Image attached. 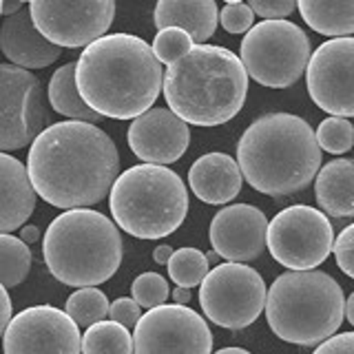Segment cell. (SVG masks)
Returning a JSON list of instances; mask_svg holds the SVG:
<instances>
[{"instance_id": "2e32d148", "label": "cell", "mask_w": 354, "mask_h": 354, "mask_svg": "<svg viewBox=\"0 0 354 354\" xmlns=\"http://www.w3.org/2000/svg\"><path fill=\"white\" fill-rule=\"evenodd\" d=\"M129 149L147 164H173L191 144V129L171 109H149L133 118L127 133Z\"/></svg>"}, {"instance_id": "ac0fdd59", "label": "cell", "mask_w": 354, "mask_h": 354, "mask_svg": "<svg viewBox=\"0 0 354 354\" xmlns=\"http://www.w3.org/2000/svg\"><path fill=\"white\" fill-rule=\"evenodd\" d=\"M0 51L11 64L22 69H44L62 55V47L42 36L33 25L31 11L25 7L0 22Z\"/></svg>"}, {"instance_id": "d590c367", "label": "cell", "mask_w": 354, "mask_h": 354, "mask_svg": "<svg viewBox=\"0 0 354 354\" xmlns=\"http://www.w3.org/2000/svg\"><path fill=\"white\" fill-rule=\"evenodd\" d=\"M313 354H354V332L332 335L330 339L321 341Z\"/></svg>"}, {"instance_id": "ba28073f", "label": "cell", "mask_w": 354, "mask_h": 354, "mask_svg": "<svg viewBox=\"0 0 354 354\" xmlns=\"http://www.w3.org/2000/svg\"><path fill=\"white\" fill-rule=\"evenodd\" d=\"M239 58L254 82L268 88H288L306 73L310 40L290 20H263L246 31Z\"/></svg>"}, {"instance_id": "8fae6325", "label": "cell", "mask_w": 354, "mask_h": 354, "mask_svg": "<svg viewBox=\"0 0 354 354\" xmlns=\"http://www.w3.org/2000/svg\"><path fill=\"white\" fill-rule=\"evenodd\" d=\"M47 122L49 109L38 77L18 64L0 62V151L31 147Z\"/></svg>"}, {"instance_id": "7bdbcfd3", "label": "cell", "mask_w": 354, "mask_h": 354, "mask_svg": "<svg viewBox=\"0 0 354 354\" xmlns=\"http://www.w3.org/2000/svg\"><path fill=\"white\" fill-rule=\"evenodd\" d=\"M215 354H250L248 350H243V348H221L217 350Z\"/></svg>"}, {"instance_id": "9a60e30c", "label": "cell", "mask_w": 354, "mask_h": 354, "mask_svg": "<svg viewBox=\"0 0 354 354\" xmlns=\"http://www.w3.org/2000/svg\"><path fill=\"white\" fill-rule=\"evenodd\" d=\"M3 354H82L80 326L55 306H31L11 317Z\"/></svg>"}, {"instance_id": "7a4b0ae2", "label": "cell", "mask_w": 354, "mask_h": 354, "mask_svg": "<svg viewBox=\"0 0 354 354\" xmlns=\"http://www.w3.org/2000/svg\"><path fill=\"white\" fill-rule=\"evenodd\" d=\"M164 71L153 47L133 33H106L86 44L75 62V84L95 113L133 120L162 93Z\"/></svg>"}, {"instance_id": "5b68a950", "label": "cell", "mask_w": 354, "mask_h": 354, "mask_svg": "<svg viewBox=\"0 0 354 354\" xmlns=\"http://www.w3.org/2000/svg\"><path fill=\"white\" fill-rule=\"evenodd\" d=\"M122 235L115 221L93 208H71L55 217L42 239L49 272L64 286L104 283L122 263Z\"/></svg>"}, {"instance_id": "d6986e66", "label": "cell", "mask_w": 354, "mask_h": 354, "mask_svg": "<svg viewBox=\"0 0 354 354\" xmlns=\"http://www.w3.org/2000/svg\"><path fill=\"white\" fill-rule=\"evenodd\" d=\"M191 191L204 204H228L241 191L243 175L237 160L226 153H206L197 158L188 171Z\"/></svg>"}, {"instance_id": "3957f363", "label": "cell", "mask_w": 354, "mask_h": 354, "mask_svg": "<svg viewBox=\"0 0 354 354\" xmlns=\"http://www.w3.org/2000/svg\"><path fill=\"white\" fill-rule=\"evenodd\" d=\"M237 164L254 191L286 197L313 184L321 169V147L304 118L266 113L239 138Z\"/></svg>"}, {"instance_id": "7c38bea8", "label": "cell", "mask_w": 354, "mask_h": 354, "mask_svg": "<svg viewBox=\"0 0 354 354\" xmlns=\"http://www.w3.org/2000/svg\"><path fill=\"white\" fill-rule=\"evenodd\" d=\"M29 11L49 42L77 49L106 36L115 18V0H29Z\"/></svg>"}, {"instance_id": "f35d334b", "label": "cell", "mask_w": 354, "mask_h": 354, "mask_svg": "<svg viewBox=\"0 0 354 354\" xmlns=\"http://www.w3.org/2000/svg\"><path fill=\"white\" fill-rule=\"evenodd\" d=\"M171 254H173V248L164 243V246H158V248L153 250V259H155V263H162L164 266V263H169Z\"/></svg>"}, {"instance_id": "484cf974", "label": "cell", "mask_w": 354, "mask_h": 354, "mask_svg": "<svg viewBox=\"0 0 354 354\" xmlns=\"http://www.w3.org/2000/svg\"><path fill=\"white\" fill-rule=\"evenodd\" d=\"M31 270L29 243L20 237L0 232V283L5 288H16L27 279Z\"/></svg>"}, {"instance_id": "1f68e13d", "label": "cell", "mask_w": 354, "mask_h": 354, "mask_svg": "<svg viewBox=\"0 0 354 354\" xmlns=\"http://www.w3.org/2000/svg\"><path fill=\"white\" fill-rule=\"evenodd\" d=\"M219 22L228 33H246L254 25V11L250 9V5L228 3L219 11Z\"/></svg>"}, {"instance_id": "f6af8a7d", "label": "cell", "mask_w": 354, "mask_h": 354, "mask_svg": "<svg viewBox=\"0 0 354 354\" xmlns=\"http://www.w3.org/2000/svg\"><path fill=\"white\" fill-rule=\"evenodd\" d=\"M0 16H3V0H0Z\"/></svg>"}, {"instance_id": "5bb4252c", "label": "cell", "mask_w": 354, "mask_h": 354, "mask_svg": "<svg viewBox=\"0 0 354 354\" xmlns=\"http://www.w3.org/2000/svg\"><path fill=\"white\" fill-rule=\"evenodd\" d=\"M306 84L321 111L354 118V38L341 36L319 44L306 66Z\"/></svg>"}, {"instance_id": "44dd1931", "label": "cell", "mask_w": 354, "mask_h": 354, "mask_svg": "<svg viewBox=\"0 0 354 354\" xmlns=\"http://www.w3.org/2000/svg\"><path fill=\"white\" fill-rule=\"evenodd\" d=\"M153 22L158 29L180 27L193 38V42L202 44L213 38L219 22V9L215 0H158Z\"/></svg>"}, {"instance_id": "ffe728a7", "label": "cell", "mask_w": 354, "mask_h": 354, "mask_svg": "<svg viewBox=\"0 0 354 354\" xmlns=\"http://www.w3.org/2000/svg\"><path fill=\"white\" fill-rule=\"evenodd\" d=\"M38 193L33 191L27 166L14 155L0 151V232L25 226L33 215Z\"/></svg>"}, {"instance_id": "6da1fadb", "label": "cell", "mask_w": 354, "mask_h": 354, "mask_svg": "<svg viewBox=\"0 0 354 354\" xmlns=\"http://www.w3.org/2000/svg\"><path fill=\"white\" fill-rule=\"evenodd\" d=\"M27 173L47 204L71 210L100 204L120 175L115 142L93 122L64 120L31 142Z\"/></svg>"}, {"instance_id": "4dcf8cb0", "label": "cell", "mask_w": 354, "mask_h": 354, "mask_svg": "<svg viewBox=\"0 0 354 354\" xmlns=\"http://www.w3.org/2000/svg\"><path fill=\"white\" fill-rule=\"evenodd\" d=\"M131 295L133 299L142 306V308H155L166 304L171 290H169V281L164 279L158 272H142L140 277H136V281L131 286Z\"/></svg>"}, {"instance_id": "cb8c5ba5", "label": "cell", "mask_w": 354, "mask_h": 354, "mask_svg": "<svg viewBox=\"0 0 354 354\" xmlns=\"http://www.w3.org/2000/svg\"><path fill=\"white\" fill-rule=\"evenodd\" d=\"M47 97L53 111H58L60 115L69 120L93 122V124H97V122L102 120V115L95 113V111L82 100L80 91H77L75 62L62 64L58 71H53L49 80V88H47Z\"/></svg>"}, {"instance_id": "7402d4cb", "label": "cell", "mask_w": 354, "mask_h": 354, "mask_svg": "<svg viewBox=\"0 0 354 354\" xmlns=\"http://www.w3.org/2000/svg\"><path fill=\"white\" fill-rule=\"evenodd\" d=\"M317 204L330 217H354V160L339 158L321 166L315 177Z\"/></svg>"}, {"instance_id": "b9f144b4", "label": "cell", "mask_w": 354, "mask_h": 354, "mask_svg": "<svg viewBox=\"0 0 354 354\" xmlns=\"http://www.w3.org/2000/svg\"><path fill=\"white\" fill-rule=\"evenodd\" d=\"M346 319L354 326V292L348 297V301H346Z\"/></svg>"}, {"instance_id": "836d02e7", "label": "cell", "mask_w": 354, "mask_h": 354, "mask_svg": "<svg viewBox=\"0 0 354 354\" xmlns=\"http://www.w3.org/2000/svg\"><path fill=\"white\" fill-rule=\"evenodd\" d=\"M142 317V306L133 297H120L109 306V319L118 321L124 328H136Z\"/></svg>"}, {"instance_id": "83f0119b", "label": "cell", "mask_w": 354, "mask_h": 354, "mask_svg": "<svg viewBox=\"0 0 354 354\" xmlns=\"http://www.w3.org/2000/svg\"><path fill=\"white\" fill-rule=\"evenodd\" d=\"M169 277L182 288H195L204 281V277L208 274V257L197 248H180L173 250L169 259Z\"/></svg>"}, {"instance_id": "8992f818", "label": "cell", "mask_w": 354, "mask_h": 354, "mask_svg": "<svg viewBox=\"0 0 354 354\" xmlns=\"http://www.w3.org/2000/svg\"><path fill=\"white\" fill-rule=\"evenodd\" d=\"M266 319L277 337L295 346H319L346 319V297L335 277L321 270H288L268 288Z\"/></svg>"}, {"instance_id": "4316f807", "label": "cell", "mask_w": 354, "mask_h": 354, "mask_svg": "<svg viewBox=\"0 0 354 354\" xmlns=\"http://www.w3.org/2000/svg\"><path fill=\"white\" fill-rule=\"evenodd\" d=\"M109 299L102 290H97L95 286L77 288V290L66 299V310L80 328H88L109 317Z\"/></svg>"}, {"instance_id": "e0dca14e", "label": "cell", "mask_w": 354, "mask_h": 354, "mask_svg": "<svg viewBox=\"0 0 354 354\" xmlns=\"http://www.w3.org/2000/svg\"><path fill=\"white\" fill-rule=\"evenodd\" d=\"M268 219L257 206L232 204L210 221V246L226 261L246 263L266 250Z\"/></svg>"}, {"instance_id": "9c48e42d", "label": "cell", "mask_w": 354, "mask_h": 354, "mask_svg": "<svg viewBox=\"0 0 354 354\" xmlns=\"http://www.w3.org/2000/svg\"><path fill=\"white\" fill-rule=\"evenodd\" d=\"M263 277L239 261H226L208 270L199 283V306L215 326L226 330H241L259 319L266 308Z\"/></svg>"}, {"instance_id": "f1b7e54d", "label": "cell", "mask_w": 354, "mask_h": 354, "mask_svg": "<svg viewBox=\"0 0 354 354\" xmlns=\"http://www.w3.org/2000/svg\"><path fill=\"white\" fill-rule=\"evenodd\" d=\"M317 142L328 153H348L354 147V127L350 124V118H326L317 129Z\"/></svg>"}, {"instance_id": "f546056e", "label": "cell", "mask_w": 354, "mask_h": 354, "mask_svg": "<svg viewBox=\"0 0 354 354\" xmlns=\"http://www.w3.org/2000/svg\"><path fill=\"white\" fill-rule=\"evenodd\" d=\"M193 38L188 36V33L180 27H166V29H160L158 36L153 40V51L158 55V60L162 64H171L175 60H180L184 53L191 51L193 47Z\"/></svg>"}, {"instance_id": "d6a6232c", "label": "cell", "mask_w": 354, "mask_h": 354, "mask_svg": "<svg viewBox=\"0 0 354 354\" xmlns=\"http://www.w3.org/2000/svg\"><path fill=\"white\" fill-rule=\"evenodd\" d=\"M332 252H335L341 272H346L350 279H354V224L343 228L339 232V237H335Z\"/></svg>"}, {"instance_id": "bcb514c9", "label": "cell", "mask_w": 354, "mask_h": 354, "mask_svg": "<svg viewBox=\"0 0 354 354\" xmlns=\"http://www.w3.org/2000/svg\"><path fill=\"white\" fill-rule=\"evenodd\" d=\"M20 3H22V5H25V3H29V0H20Z\"/></svg>"}, {"instance_id": "e575fe53", "label": "cell", "mask_w": 354, "mask_h": 354, "mask_svg": "<svg viewBox=\"0 0 354 354\" xmlns=\"http://www.w3.org/2000/svg\"><path fill=\"white\" fill-rule=\"evenodd\" d=\"M248 5L254 16L263 20H277L290 16L297 7V0H248Z\"/></svg>"}, {"instance_id": "d4e9b609", "label": "cell", "mask_w": 354, "mask_h": 354, "mask_svg": "<svg viewBox=\"0 0 354 354\" xmlns=\"http://www.w3.org/2000/svg\"><path fill=\"white\" fill-rule=\"evenodd\" d=\"M82 354H136L133 335L118 321L102 319L82 335Z\"/></svg>"}, {"instance_id": "4fadbf2b", "label": "cell", "mask_w": 354, "mask_h": 354, "mask_svg": "<svg viewBox=\"0 0 354 354\" xmlns=\"http://www.w3.org/2000/svg\"><path fill=\"white\" fill-rule=\"evenodd\" d=\"M133 348L136 354H213V332L188 306L162 304L140 317Z\"/></svg>"}, {"instance_id": "ab89813d", "label": "cell", "mask_w": 354, "mask_h": 354, "mask_svg": "<svg viewBox=\"0 0 354 354\" xmlns=\"http://www.w3.org/2000/svg\"><path fill=\"white\" fill-rule=\"evenodd\" d=\"M173 299H175V304H188L191 301V288H182V286H177L175 290H173Z\"/></svg>"}, {"instance_id": "60d3db41", "label": "cell", "mask_w": 354, "mask_h": 354, "mask_svg": "<svg viewBox=\"0 0 354 354\" xmlns=\"http://www.w3.org/2000/svg\"><path fill=\"white\" fill-rule=\"evenodd\" d=\"M22 9V3L20 0H3V14L5 16H14L16 11Z\"/></svg>"}, {"instance_id": "74e56055", "label": "cell", "mask_w": 354, "mask_h": 354, "mask_svg": "<svg viewBox=\"0 0 354 354\" xmlns=\"http://www.w3.org/2000/svg\"><path fill=\"white\" fill-rule=\"evenodd\" d=\"M20 239L25 243H36L40 239V228L38 226H31V224H25L20 228Z\"/></svg>"}, {"instance_id": "603a6c76", "label": "cell", "mask_w": 354, "mask_h": 354, "mask_svg": "<svg viewBox=\"0 0 354 354\" xmlns=\"http://www.w3.org/2000/svg\"><path fill=\"white\" fill-rule=\"evenodd\" d=\"M306 25L328 38L354 33V0H297Z\"/></svg>"}, {"instance_id": "30bf717a", "label": "cell", "mask_w": 354, "mask_h": 354, "mask_svg": "<svg viewBox=\"0 0 354 354\" xmlns=\"http://www.w3.org/2000/svg\"><path fill=\"white\" fill-rule=\"evenodd\" d=\"M335 246L332 228L324 210L297 204L288 206L268 221L266 248L288 270H313L324 263Z\"/></svg>"}, {"instance_id": "277c9868", "label": "cell", "mask_w": 354, "mask_h": 354, "mask_svg": "<svg viewBox=\"0 0 354 354\" xmlns=\"http://www.w3.org/2000/svg\"><path fill=\"white\" fill-rule=\"evenodd\" d=\"M164 100L186 124L219 127L246 104L248 73L239 55L217 44H193L164 73Z\"/></svg>"}, {"instance_id": "52a82bcc", "label": "cell", "mask_w": 354, "mask_h": 354, "mask_svg": "<svg viewBox=\"0 0 354 354\" xmlns=\"http://www.w3.org/2000/svg\"><path fill=\"white\" fill-rule=\"evenodd\" d=\"M109 208L118 228L138 239H162L184 224L188 191L164 164L131 166L111 186Z\"/></svg>"}, {"instance_id": "ee69618b", "label": "cell", "mask_w": 354, "mask_h": 354, "mask_svg": "<svg viewBox=\"0 0 354 354\" xmlns=\"http://www.w3.org/2000/svg\"><path fill=\"white\" fill-rule=\"evenodd\" d=\"M224 3H241V0H224Z\"/></svg>"}, {"instance_id": "8d00e7d4", "label": "cell", "mask_w": 354, "mask_h": 354, "mask_svg": "<svg viewBox=\"0 0 354 354\" xmlns=\"http://www.w3.org/2000/svg\"><path fill=\"white\" fill-rule=\"evenodd\" d=\"M11 317H14V306H11V297L7 292V288L0 283V339H3Z\"/></svg>"}]
</instances>
